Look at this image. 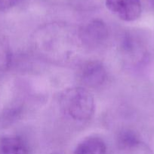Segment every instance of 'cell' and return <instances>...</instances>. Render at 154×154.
Masks as SVG:
<instances>
[{
	"label": "cell",
	"mask_w": 154,
	"mask_h": 154,
	"mask_svg": "<svg viewBox=\"0 0 154 154\" xmlns=\"http://www.w3.org/2000/svg\"><path fill=\"white\" fill-rule=\"evenodd\" d=\"M0 154H30V147L20 135H3L0 137Z\"/></svg>",
	"instance_id": "cell-5"
},
{
	"label": "cell",
	"mask_w": 154,
	"mask_h": 154,
	"mask_svg": "<svg viewBox=\"0 0 154 154\" xmlns=\"http://www.w3.org/2000/svg\"><path fill=\"white\" fill-rule=\"evenodd\" d=\"M108 36V29L104 22L95 20L88 23L79 31L80 40L88 46L95 47L105 42Z\"/></svg>",
	"instance_id": "cell-4"
},
{
	"label": "cell",
	"mask_w": 154,
	"mask_h": 154,
	"mask_svg": "<svg viewBox=\"0 0 154 154\" xmlns=\"http://www.w3.org/2000/svg\"><path fill=\"white\" fill-rule=\"evenodd\" d=\"M118 145L119 149L125 151H134L139 148L140 141L138 135L131 130H124L118 137Z\"/></svg>",
	"instance_id": "cell-7"
},
{
	"label": "cell",
	"mask_w": 154,
	"mask_h": 154,
	"mask_svg": "<svg viewBox=\"0 0 154 154\" xmlns=\"http://www.w3.org/2000/svg\"><path fill=\"white\" fill-rule=\"evenodd\" d=\"M9 60V52L5 36L0 31V70L7 66Z\"/></svg>",
	"instance_id": "cell-8"
},
{
	"label": "cell",
	"mask_w": 154,
	"mask_h": 154,
	"mask_svg": "<svg viewBox=\"0 0 154 154\" xmlns=\"http://www.w3.org/2000/svg\"><path fill=\"white\" fill-rule=\"evenodd\" d=\"M23 0H0V11H7L18 5Z\"/></svg>",
	"instance_id": "cell-9"
},
{
	"label": "cell",
	"mask_w": 154,
	"mask_h": 154,
	"mask_svg": "<svg viewBox=\"0 0 154 154\" xmlns=\"http://www.w3.org/2000/svg\"><path fill=\"white\" fill-rule=\"evenodd\" d=\"M59 104L63 114L74 121H88L95 114L93 96L81 87H70L63 90L60 96Z\"/></svg>",
	"instance_id": "cell-1"
},
{
	"label": "cell",
	"mask_w": 154,
	"mask_h": 154,
	"mask_svg": "<svg viewBox=\"0 0 154 154\" xmlns=\"http://www.w3.org/2000/svg\"><path fill=\"white\" fill-rule=\"evenodd\" d=\"M54 154H57V153H54Z\"/></svg>",
	"instance_id": "cell-10"
},
{
	"label": "cell",
	"mask_w": 154,
	"mask_h": 154,
	"mask_svg": "<svg viewBox=\"0 0 154 154\" xmlns=\"http://www.w3.org/2000/svg\"><path fill=\"white\" fill-rule=\"evenodd\" d=\"M107 78L105 67L98 60L86 62L79 71V78L81 83L89 88L101 87L105 82Z\"/></svg>",
	"instance_id": "cell-3"
},
{
	"label": "cell",
	"mask_w": 154,
	"mask_h": 154,
	"mask_svg": "<svg viewBox=\"0 0 154 154\" xmlns=\"http://www.w3.org/2000/svg\"><path fill=\"white\" fill-rule=\"evenodd\" d=\"M73 154H107V146L99 137H88L76 146Z\"/></svg>",
	"instance_id": "cell-6"
},
{
	"label": "cell",
	"mask_w": 154,
	"mask_h": 154,
	"mask_svg": "<svg viewBox=\"0 0 154 154\" xmlns=\"http://www.w3.org/2000/svg\"><path fill=\"white\" fill-rule=\"evenodd\" d=\"M106 7L122 20L131 22L141 15L140 0H105Z\"/></svg>",
	"instance_id": "cell-2"
}]
</instances>
